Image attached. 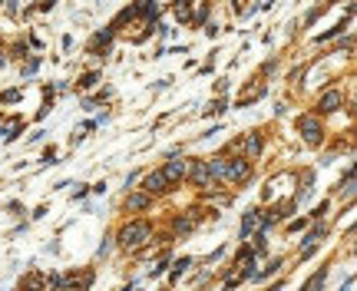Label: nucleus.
<instances>
[{"label": "nucleus", "instance_id": "13", "mask_svg": "<svg viewBox=\"0 0 357 291\" xmlns=\"http://www.w3.org/2000/svg\"><path fill=\"white\" fill-rule=\"evenodd\" d=\"M225 106H228V103H225V100H218V103H212V106H209V112H212V116H215V112H222Z\"/></svg>", "mask_w": 357, "mask_h": 291}, {"label": "nucleus", "instance_id": "6", "mask_svg": "<svg viewBox=\"0 0 357 291\" xmlns=\"http://www.w3.org/2000/svg\"><path fill=\"white\" fill-rule=\"evenodd\" d=\"M242 152H245L248 159L258 156V152H261V136H258V133H248V136H245V143H242Z\"/></svg>", "mask_w": 357, "mask_h": 291}, {"label": "nucleus", "instance_id": "15", "mask_svg": "<svg viewBox=\"0 0 357 291\" xmlns=\"http://www.w3.org/2000/svg\"><path fill=\"white\" fill-rule=\"evenodd\" d=\"M0 100H3V103H13V100H20V93H17V90H10V93H3Z\"/></svg>", "mask_w": 357, "mask_h": 291}, {"label": "nucleus", "instance_id": "2", "mask_svg": "<svg viewBox=\"0 0 357 291\" xmlns=\"http://www.w3.org/2000/svg\"><path fill=\"white\" fill-rule=\"evenodd\" d=\"M298 129H301L304 143H311V146H318L324 139V129H321V123H318L314 116H301V119H298Z\"/></svg>", "mask_w": 357, "mask_h": 291}, {"label": "nucleus", "instance_id": "14", "mask_svg": "<svg viewBox=\"0 0 357 291\" xmlns=\"http://www.w3.org/2000/svg\"><path fill=\"white\" fill-rule=\"evenodd\" d=\"M96 79H100V76H96V73H89V76H83V79H79V86H93Z\"/></svg>", "mask_w": 357, "mask_h": 291}, {"label": "nucleus", "instance_id": "12", "mask_svg": "<svg viewBox=\"0 0 357 291\" xmlns=\"http://www.w3.org/2000/svg\"><path fill=\"white\" fill-rule=\"evenodd\" d=\"M17 133H20V123H10V126H7V143H10V139H17Z\"/></svg>", "mask_w": 357, "mask_h": 291}, {"label": "nucleus", "instance_id": "16", "mask_svg": "<svg viewBox=\"0 0 357 291\" xmlns=\"http://www.w3.org/2000/svg\"><path fill=\"white\" fill-rule=\"evenodd\" d=\"M166 265H169V261H159V265H156L152 271H149V275H152V278H156V275H162V271H166Z\"/></svg>", "mask_w": 357, "mask_h": 291}, {"label": "nucleus", "instance_id": "3", "mask_svg": "<svg viewBox=\"0 0 357 291\" xmlns=\"http://www.w3.org/2000/svg\"><path fill=\"white\" fill-rule=\"evenodd\" d=\"M162 176H166V182H182L185 176H189V162H182V159H172V162L162 169Z\"/></svg>", "mask_w": 357, "mask_h": 291}, {"label": "nucleus", "instance_id": "5", "mask_svg": "<svg viewBox=\"0 0 357 291\" xmlns=\"http://www.w3.org/2000/svg\"><path fill=\"white\" fill-rule=\"evenodd\" d=\"M189 176L195 185H209L212 182V169H209V162H195V166L189 169Z\"/></svg>", "mask_w": 357, "mask_h": 291}, {"label": "nucleus", "instance_id": "7", "mask_svg": "<svg viewBox=\"0 0 357 291\" xmlns=\"http://www.w3.org/2000/svg\"><path fill=\"white\" fill-rule=\"evenodd\" d=\"M337 106H341V93H337V90L324 93V100H321V112H334Z\"/></svg>", "mask_w": 357, "mask_h": 291}, {"label": "nucleus", "instance_id": "11", "mask_svg": "<svg viewBox=\"0 0 357 291\" xmlns=\"http://www.w3.org/2000/svg\"><path fill=\"white\" fill-rule=\"evenodd\" d=\"M324 275H327V271H321V275H318L314 281H308V288H304V291H321V285H324Z\"/></svg>", "mask_w": 357, "mask_h": 291}, {"label": "nucleus", "instance_id": "10", "mask_svg": "<svg viewBox=\"0 0 357 291\" xmlns=\"http://www.w3.org/2000/svg\"><path fill=\"white\" fill-rule=\"evenodd\" d=\"M189 265H192V258H178L176 268H172V281H176L178 275H185V271H189Z\"/></svg>", "mask_w": 357, "mask_h": 291}, {"label": "nucleus", "instance_id": "4", "mask_svg": "<svg viewBox=\"0 0 357 291\" xmlns=\"http://www.w3.org/2000/svg\"><path fill=\"white\" fill-rule=\"evenodd\" d=\"M143 189H145V195H152V192H166L169 189V182H166V176H162V169H156V172H149L143 179Z\"/></svg>", "mask_w": 357, "mask_h": 291}, {"label": "nucleus", "instance_id": "17", "mask_svg": "<svg viewBox=\"0 0 357 291\" xmlns=\"http://www.w3.org/2000/svg\"><path fill=\"white\" fill-rule=\"evenodd\" d=\"M225 291H235V285H232V281H228V285H225Z\"/></svg>", "mask_w": 357, "mask_h": 291}, {"label": "nucleus", "instance_id": "8", "mask_svg": "<svg viewBox=\"0 0 357 291\" xmlns=\"http://www.w3.org/2000/svg\"><path fill=\"white\" fill-rule=\"evenodd\" d=\"M255 225H258V212L251 209V212H245V218H242V232H238V235H242V238H248L251 232H255Z\"/></svg>", "mask_w": 357, "mask_h": 291}, {"label": "nucleus", "instance_id": "1", "mask_svg": "<svg viewBox=\"0 0 357 291\" xmlns=\"http://www.w3.org/2000/svg\"><path fill=\"white\" fill-rule=\"evenodd\" d=\"M149 235H152V225L149 222H133V225H126L123 232H119V245L123 248H139L149 242Z\"/></svg>", "mask_w": 357, "mask_h": 291}, {"label": "nucleus", "instance_id": "9", "mask_svg": "<svg viewBox=\"0 0 357 291\" xmlns=\"http://www.w3.org/2000/svg\"><path fill=\"white\" fill-rule=\"evenodd\" d=\"M126 205H129V209H145V205H149V195H126Z\"/></svg>", "mask_w": 357, "mask_h": 291}]
</instances>
